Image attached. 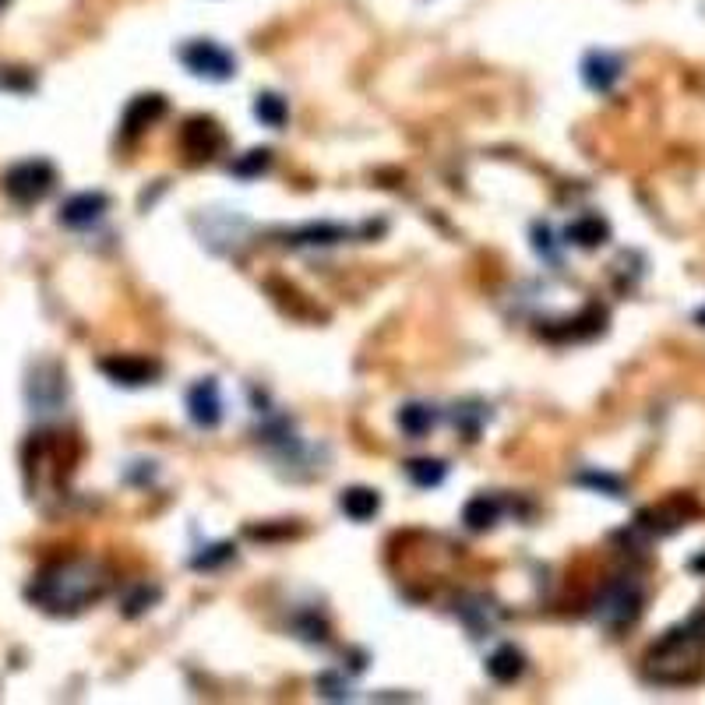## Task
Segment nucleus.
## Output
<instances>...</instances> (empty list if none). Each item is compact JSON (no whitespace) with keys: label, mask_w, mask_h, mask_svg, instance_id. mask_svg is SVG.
<instances>
[{"label":"nucleus","mask_w":705,"mask_h":705,"mask_svg":"<svg viewBox=\"0 0 705 705\" xmlns=\"http://www.w3.org/2000/svg\"><path fill=\"white\" fill-rule=\"evenodd\" d=\"M698 325H705V307H702V311H698Z\"/></svg>","instance_id":"obj_24"},{"label":"nucleus","mask_w":705,"mask_h":705,"mask_svg":"<svg viewBox=\"0 0 705 705\" xmlns=\"http://www.w3.org/2000/svg\"><path fill=\"white\" fill-rule=\"evenodd\" d=\"M339 508H342V512H346L353 522H367V519H374V515H378V508H381V498H378V490H367V487H349V490H342Z\"/></svg>","instance_id":"obj_11"},{"label":"nucleus","mask_w":705,"mask_h":705,"mask_svg":"<svg viewBox=\"0 0 705 705\" xmlns=\"http://www.w3.org/2000/svg\"><path fill=\"white\" fill-rule=\"evenodd\" d=\"M522 670H526V656H522L515 646H501L498 653L487 660V674L494 677V681H501V684L522 677Z\"/></svg>","instance_id":"obj_14"},{"label":"nucleus","mask_w":705,"mask_h":705,"mask_svg":"<svg viewBox=\"0 0 705 705\" xmlns=\"http://www.w3.org/2000/svg\"><path fill=\"white\" fill-rule=\"evenodd\" d=\"M180 60L187 64V71H194V75H201V78H212V82H226V78H233V71H237L233 53L223 50L219 43H212V39H194V43H187L184 50H180Z\"/></svg>","instance_id":"obj_5"},{"label":"nucleus","mask_w":705,"mask_h":705,"mask_svg":"<svg viewBox=\"0 0 705 705\" xmlns=\"http://www.w3.org/2000/svg\"><path fill=\"white\" fill-rule=\"evenodd\" d=\"M187 413H191V420L198 423V427H205V431L219 427V420H223V395H219L216 381L205 378L187 392Z\"/></svg>","instance_id":"obj_6"},{"label":"nucleus","mask_w":705,"mask_h":705,"mask_svg":"<svg viewBox=\"0 0 705 705\" xmlns=\"http://www.w3.org/2000/svg\"><path fill=\"white\" fill-rule=\"evenodd\" d=\"M642 603H646V593H642L639 582L614 579L603 586L600 600H596V621H600L607 631H624L639 621Z\"/></svg>","instance_id":"obj_3"},{"label":"nucleus","mask_w":705,"mask_h":705,"mask_svg":"<svg viewBox=\"0 0 705 705\" xmlns=\"http://www.w3.org/2000/svg\"><path fill=\"white\" fill-rule=\"evenodd\" d=\"M99 367H103L106 378L127 388L152 385V378H159V364H152V360H145V357H106Z\"/></svg>","instance_id":"obj_8"},{"label":"nucleus","mask_w":705,"mask_h":705,"mask_svg":"<svg viewBox=\"0 0 705 705\" xmlns=\"http://www.w3.org/2000/svg\"><path fill=\"white\" fill-rule=\"evenodd\" d=\"M438 423V413L434 406H423V402H409V406L399 409V427L409 434V438H423Z\"/></svg>","instance_id":"obj_15"},{"label":"nucleus","mask_w":705,"mask_h":705,"mask_svg":"<svg viewBox=\"0 0 705 705\" xmlns=\"http://www.w3.org/2000/svg\"><path fill=\"white\" fill-rule=\"evenodd\" d=\"M300 237H307V244H339V240L346 237V230L332 223H321V226H307Z\"/></svg>","instance_id":"obj_20"},{"label":"nucleus","mask_w":705,"mask_h":705,"mask_svg":"<svg viewBox=\"0 0 705 705\" xmlns=\"http://www.w3.org/2000/svg\"><path fill=\"white\" fill-rule=\"evenodd\" d=\"M406 473H409V480L416 483V487H438L441 480H445V462H438V459H413V462H406Z\"/></svg>","instance_id":"obj_17"},{"label":"nucleus","mask_w":705,"mask_h":705,"mask_svg":"<svg viewBox=\"0 0 705 705\" xmlns=\"http://www.w3.org/2000/svg\"><path fill=\"white\" fill-rule=\"evenodd\" d=\"M53 180H57V173H53L50 163H43V159H29V163L11 166L8 177H4V191H8L18 205H32V201L50 194Z\"/></svg>","instance_id":"obj_4"},{"label":"nucleus","mask_w":705,"mask_h":705,"mask_svg":"<svg viewBox=\"0 0 705 705\" xmlns=\"http://www.w3.org/2000/svg\"><path fill=\"white\" fill-rule=\"evenodd\" d=\"M106 208H110V198H106V194H99V191L75 194V198H67L64 208H60V223L71 226V230H85V226L103 219Z\"/></svg>","instance_id":"obj_7"},{"label":"nucleus","mask_w":705,"mask_h":705,"mask_svg":"<svg viewBox=\"0 0 705 705\" xmlns=\"http://www.w3.org/2000/svg\"><path fill=\"white\" fill-rule=\"evenodd\" d=\"M152 600H156V593H149V589H145V593H141L138 596V600H131V603H127V614H141V610H145V603H152Z\"/></svg>","instance_id":"obj_22"},{"label":"nucleus","mask_w":705,"mask_h":705,"mask_svg":"<svg viewBox=\"0 0 705 705\" xmlns=\"http://www.w3.org/2000/svg\"><path fill=\"white\" fill-rule=\"evenodd\" d=\"M691 572L705 575V550H702V554H698V557H695V561H691Z\"/></svg>","instance_id":"obj_23"},{"label":"nucleus","mask_w":705,"mask_h":705,"mask_svg":"<svg viewBox=\"0 0 705 705\" xmlns=\"http://www.w3.org/2000/svg\"><path fill=\"white\" fill-rule=\"evenodd\" d=\"M230 557H233V547H230V543H219V547H212L208 554H198V557H194V568H216V564L230 561Z\"/></svg>","instance_id":"obj_21"},{"label":"nucleus","mask_w":705,"mask_h":705,"mask_svg":"<svg viewBox=\"0 0 705 705\" xmlns=\"http://www.w3.org/2000/svg\"><path fill=\"white\" fill-rule=\"evenodd\" d=\"M106 589V575L99 564L92 561H60L53 568H46L36 582L29 586V596L43 610L53 614H71L82 610L85 603L99 600Z\"/></svg>","instance_id":"obj_1"},{"label":"nucleus","mask_w":705,"mask_h":705,"mask_svg":"<svg viewBox=\"0 0 705 705\" xmlns=\"http://www.w3.org/2000/svg\"><path fill=\"white\" fill-rule=\"evenodd\" d=\"M498 519H501V501L490 498V494H480V498H473L462 508V522H466L473 533H483V529H490Z\"/></svg>","instance_id":"obj_13"},{"label":"nucleus","mask_w":705,"mask_h":705,"mask_svg":"<svg viewBox=\"0 0 705 705\" xmlns=\"http://www.w3.org/2000/svg\"><path fill=\"white\" fill-rule=\"evenodd\" d=\"M607 223H603L600 216H582V219H575L572 226H568V233L564 237L572 240V244H579V247H600L603 240H607Z\"/></svg>","instance_id":"obj_16"},{"label":"nucleus","mask_w":705,"mask_h":705,"mask_svg":"<svg viewBox=\"0 0 705 705\" xmlns=\"http://www.w3.org/2000/svg\"><path fill=\"white\" fill-rule=\"evenodd\" d=\"M254 117L268 127H282L286 124V103H282L279 96H272V92H265V96H258V103H254Z\"/></svg>","instance_id":"obj_18"},{"label":"nucleus","mask_w":705,"mask_h":705,"mask_svg":"<svg viewBox=\"0 0 705 705\" xmlns=\"http://www.w3.org/2000/svg\"><path fill=\"white\" fill-rule=\"evenodd\" d=\"M184 149L194 159H212L223 149V131L212 120H191L184 127Z\"/></svg>","instance_id":"obj_9"},{"label":"nucleus","mask_w":705,"mask_h":705,"mask_svg":"<svg viewBox=\"0 0 705 705\" xmlns=\"http://www.w3.org/2000/svg\"><path fill=\"white\" fill-rule=\"evenodd\" d=\"M166 110L163 96H138L124 113V134H138L141 127H149L152 120H159Z\"/></svg>","instance_id":"obj_12"},{"label":"nucleus","mask_w":705,"mask_h":705,"mask_svg":"<svg viewBox=\"0 0 705 705\" xmlns=\"http://www.w3.org/2000/svg\"><path fill=\"white\" fill-rule=\"evenodd\" d=\"M582 78H586L589 89L596 92H610L614 89V82L621 78V60L610 57V53H589L586 64H582Z\"/></svg>","instance_id":"obj_10"},{"label":"nucleus","mask_w":705,"mask_h":705,"mask_svg":"<svg viewBox=\"0 0 705 705\" xmlns=\"http://www.w3.org/2000/svg\"><path fill=\"white\" fill-rule=\"evenodd\" d=\"M646 677L663 688H684L695 684L705 674V635L691 624V628L667 631L660 642L646 653L642 663Z\"/></svg>","instance_id":"obj_2"},{"label":"nucleus","mask_w":705,"mask_h":705,"mask_svg":"<svg viewBox=\"0 0 705 705\" xmlns=\"http://www.w3.org/2000/svg\"><path fill=\"white\" fill-rule=\"evenodd\" d=\"M268 163H272V152H268V149H254V152H247V159L233 163V173H240V177H254V173H261Z\"/></svg>","instance_id":"obj_19"}]
</instances>
